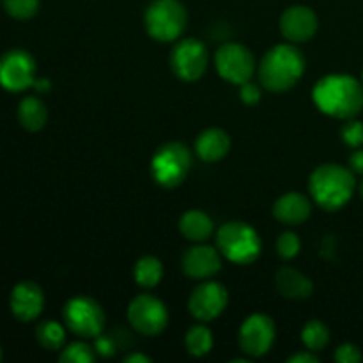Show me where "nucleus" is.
I'll use <instances>...</instances> for the list:
<instances>
[{
	"instance_id": "obj_23",
	"label": "nucleus",
	"mask_w": 363,
	"mask_h": 363,
	"mask_svg": "<svg viewBox=\"0 0 363 363\" xmlns=\"http://www.w3.org/2000/svg\"><path fill=\"white\" fill-rule=\"evenodd\" d=\"M186 351L191 357H206L213 350V333L206 325H195L188 330L186 339Z\"/></svg>"
},
{
	"instance_id": "obj_27",
	"label": "nucleus",
	"mask_w": 363,
	"mask_h": 363,
	"mask_svg": "<svg viewBox=\"0 0 363 363\" xmlns=\"http://www.w3.org/2000/svg\"><path fill=\"white\" fill-rule=\"evenodd\" d=\"M7 14L16 20H28L39 9V0H4Z\"/></svg>"
},
{
	"instance_id": "obj_14",
	"label": "nucleus",
	"mask_w": 363,
	"mask_h": 363,
	"mask_svg": "<svg viewBox=\"0 0 363 363\" xmlns=\"http://www.w3.org/2000/svg\"><path fill=\"white\" fill-rule=\"evenodd\" d=\"M318 14L307 6H293L280 18V32L289 43H305L318 32Z\"/></svg>"
},
{
	"instance_id": "obj_17",
	"label": "nucleus",
	"mask_w": 363,
	"mask_h": 363,
	"mask_svg": "<svg viewBox=\"0 0 363 363\" xmlns=\"http://www.w3.org/2000/svg\"><path fill=\"white\" fill-rule=\"evenodd\" d=\"M312 213V202L307 195L300 191H289L282 195L273 206V215L279 222L286 225H300L307 222V218Z\"/></svg>"
},
{
	"instance_id": "obj_22",
	"label": "nucleus",
	"mask_w": 363,
	"mask_h": 363,
	"mask_svg": "<svg viewBox=\"0 0 363 363\" xmlns=\"http://www.w3.org/2000/svg\"><path fill=\"white\" fill-rule=\"evenodd\" d=\"M133 277L135 282L140 287H145V289L156 287L163 279L162 261L158 257H152V255H145V257L138 259L133 269Z\"/></svg>"
},
{
	"instance_id": "obj_37",
	"label": "nucleus",
	"mask_w": 363,
	"mask_h": 363,
	"mask_svg": "<svg viewBox=\"0 0 363 363\" xmlns=\"http://www.w3.org/2000/svg\"><path fill=\"white\" fill-rule=\"evenodd\" d=\"M360 195H362V199H363V181H362V184H360Z\"/></svg>"
},
{
	"instance_id": "obj_25",
	"label": "nucleus",
	"mask_w": 363,
	"mask_h": 363,
	"mask_svg": "<svg viewBox=\"0 0 363 363\" xmlns=\"http://www.w3.org/2000/svg\"><path fill=\"white\" fill-rule=\"evenodd\" d=\"M301 340H303L305 347L308 351H318L325 350L326 344L330 342V330L326 328L325 323L318 321V319H312L307 325L303 326V332H301Z\"/></svg>"
},
{
	"instance_id": "obj_15",
	"label": "nucleus",
	"mask_w": 363,
	"mask_h": 363,
	"mask_svg": "<svg viewBox=\"0 0 363 363\" xmlns=\"http://www.w3.org/2000/svg\"><path fill=\"white\" fill-rule=\"evenodd\" d=\"M184 275L194 280H208L222 269V254L208 245H195L181 259Z\"/></svg>"
},
{
	"instance_id": "obj_8",
	"label": "nucleus",
	"mask_w": 363,
	"mask_h": 363,
	"mask_svg": "<svg viewBox=\"0 0 363 363\" xmlns=\"http://www.w3.org/2000/svg\"><path fill=\"white\" fill-rule=\"evenodd\" d=\"M215 66L223 80L241 85L254 77L255 59L247 46L240 43H225L216 50Z\"/></svg>"
},
{
	"instance_id": "obj_33",
	"label": "nucleus",
	"mask_w": 363,
	"mask_h": 363,
	"mask_svg": "<svg viewBox=\"0 0 363 363\" xmlns=\"http://www.w3.org/2000/svg\"><path fill=\"white\" fill-rule=\"evenodd\" d=\"M350 165L351 170H354L357 174H363V149H358L350 156Z\"/></svg>"
},
{
	"instance_id": "obj_16",
	"label": "nucleus",
	"mask_w": 363,
	"mask_h": 363,
	"mask_svg": "<svg viewBox=\"0 0 363 363\" xmlns=\"http://www.w3.org/2000/svg\"><path fill=\"white\" fill-rule=\"evenodd\" d=\"M45 305V294L34 282H20L11 293V312L21 323H30L39 318Z\"/></svg>"
},
{
	"instance_id": "obj_12",
	"label": "nucleus",
	"mask_w": 363,
	"mask_h": 363,
	"mask_svg": "<svg viewBox=\"0 0 363 363\" xmlns=\"http://www.w3.org/2000/svg\"><path fill=\"white\" fill-rule=\"evenodd\" d=\"M35 82V62L25 50H11L0 59V85L7 91L20 92Z\"/></svg>"
},
{
	"instance_id": "obj_29",
	"label": "nucleus",
	"mask_w": 363,
	"mask_h": 363,
	"mask_svg": "<svg viewBox=\"0 0 363 363\" xmlns=\"http://www.w3.org/2000/svg\"><path fill=\"white\" fill-rule=\"evenodd\" d=\"M340 137H342L344 144L350 145V147L358 149L363 145V124L360 121L353 119H347L346 124L342 126L340 130Z\"/></svg>"
},
{
	"instance_id": "obj_11",
	"label": "nucleus",
	"mask_w": 363,
	"mask_h": 363,
	"mask_svg": "<svg viewBox=\"0 0 363 363\" xmlns=\"http://www.w3.org/2000/svg\"><path fill=\"white\" fill-rule=\"evenodd\" d=\"M240 347L248 358H259L272 350L275 342V323L264 314H252L240 328Z\"/></svg>"
},
{
	"instance_id": "obj_36",
	"label": "nucleus",
	"mask_w": 363,
	"mask_h": 363,
	"mask_svg": "<svg viewBox=\"0 0 363 363\" xmlns=\"http://www.w3.org/2000/svg\"><path fill=\"white\" fill-rule=\"evenodd\" d=\"M32 87L38 89L39 92H46V91H50V82L46 80V78H41V80H35Z\"/></svg>"
},
{
	"instance_id": "obj_4",
	"label": "nucleus",
	"mask_w": 363,
	"mask_h": 363,
	"mask_svg": "<svg viewBox=\"0 0 363 363\" xmlns=\"http://www.w3.org/2000/svg\"><path fill=\"white\" fill-rule=\"evenodd\" d=\"M216 247L234 264H252L261 255L262 243L257 230L245 222L225 223L216 234Z\"/></svg>"
},
{
	"instance_id": "obj_35",
	"label": "nucleus",
	"mask_w": 363,
	"mask_h": 363,
	"mask_svg": "<svg viewBox=\"0 0 363 363\" xmlns=\"http://www.w3.org/2000/svg\"><path fill=\"white\" fill-rule=\"evenodd\" d=\"M124 362L126 363H149V357H145V354L142 353H133V354H128V357H124Z\"/></svg>"
},
{
	"instance_id": "obj_21",
	"label": "nucleus",
	"mask_w": 363,
	"mask_h": 363,
	"mask_svg": "<svg viewBox=\"0 0 363 363\" xmlns=\"http://www.w3.org/2000/svg\"><path fill=\"white\" fill-rule=\"evenodd\" d=\"M18 121L28 131H39L48 121V110L45 103L35 96H27L18 106Z\"/></svg>"
},
{
	"instance_id": "obj_24",
	"label": "nucleus",
	"mask_w": 363,
	"mask_h": 363,
	"mask_svg": "<svg viewBox=\"0 0 363 363\" xmlns=\"http://www.w3.org/2000/svg\"><path fill=\"white\" fill-rule=\"evenodd\" d=\"M35 337H38V342L48 351H57L66 344V330L52 319L39 323L35 328Z\"/></svg>"
},
{
	"instance_id": "obj_18",
	"label": "nucleus",
	"mask_w": 363,
	"mask_h": 363,
	"mask_svg": "<svg viewBox=\"0 0 363 363\" xmlns=\"http://www.w3.org/2000/svg\"><path fill=\"white\" fill-rule=\"evenodd\" d=\"M230 149V138L220 128H209L202 131L195 140V152L202 162L215 163L225 158Z\"/></svg>"
},
{
	"instance_id": "obj_7",
	"label": "nucleus",
	"mask_w": 363,
	"mask_h": 363,
	"mask_svg": "<svg viewBox=\"0 0 363 363\" xmlns=\"http://www.w3.org/2000/svg\"><path fill=\"white\" fill-rule=\"evenodd\" d=\"M64 323L73 335L82 339H98L105 328V312L101 305L89 296H74L64 305Z\"/></svg>"
},
{
	"instance_id": "obj_9",
	"label": "nucleus",
	"mask_w": 363,
	"mask_h": 363,
	"mask_svg": "<svg viewBox=\"0 0 363 363\" xmlns=\"http://www.w3.org/2000/svg\"><path fill=\"white\" fill-rule=\"evenodd\" d=\"M209 64L208 48L195 38L183 39L174 46L170 53V67L174 74L183 82H197L206 73Z\"/></svg>"
},
{
	"instance_id": "obj_28",
	"label": "nucleus",
	"mask_w": 363,
	"mask_h": 363,
	"mask_svg": "<svg viewBox=\"0 0 363 363\" xmlns=\"http://www.w3.org/2000/svg\"><path fill=\"white\" fill-rule=\"evenodd\" d=\"M301 250V241L300 238L294 233H284L280 234L277 240V254L282 259L289 261V259L296 257Z\"/></svg>"
},
{
	"instance_id": "obj_32",
	"label": "nucleus",
	"mask_w": 363,
	"mask_h": 363,
	"mask_svg": "<svg viewBox=\"0 0 363 363\" xmlns=\"http://www.w3.org/2000/svg\"><path fill=\"white\" fill-rule=\"evenodd\" d=\"M319 358L315 357L314 351H300V353H294L293 357L287 358V363H318Z\"/></svg>"
},
{
	"instance_id": "obj_19",
	"label": "nucleus",
	"mask_w": 363,
	"mask_h": 363,
	"mask_svg": "<svg viewBox=\"0 0 363 363\" xmlns=\"http://www.w3.org/2000/svg\"><path fill=\"white\" fill-rule=\"evenodd\" d=\"M277 289L282 296L291 298V300H305L314 291V284L298 269L291 268V266H284L277 272L275 277Z\"/></svg>"
},
{
	"instance_id": "obj_34",
	"label": "nucleus",
	"mask_w": 363,
	"mask_h": 363,
	"mask_svg": "<svg viewBox=\"0 0 363 363\" xmlns=\"http://www.w3.org/2000/svg\"><path fill=\"white\" fill-rule=\"evenodd\" d=\"M96 350H98L101 354H105V357H108V354L113 353V344L110 342L108 339H99V337H98V344H96Z\"/></svg>"
},
{
	"instance_id": "obj_2",
	"label": "nucleus",
	"mask_w": 363,
	"mask_h": 363,
	"mask_svg": "<svg viewBox=\"0 0 363 363\" xmlns=\"http://www.w3.org/2000/svg\"><path fill=\"white\" fill-rule=\"evenodd\" d=\"M305 73V57L296 46H273L259 64V80L272 92H286L301 80Z\"/></svg>"
},
{
	"instance_id": "obj_13",
	"label": "nucleus",
	"mask_w": 363,
	"mask_h": 363,
	"mask_svg": "<svg viewBox=\"0 0 363 363\" xmlns=\"http://www.w3.org/2000/svg\"><path fill=\"white\" fill-rule=\"evenodd\" d=\"M229 303V293L225 287L213 280H204L195 287L188 300V311L197 321L209 323L218 318Z\"/></svg>"
},
{
	"instance_id": "obj_26",
	"label": "nucleus",
	"mask_w": 363,
	"mask_h": 363,
	"mask_svg": "<svg viewBox=\"0 0 363 363\" xmlns=\"http://www.w3.org/2000/svg\"><path fill=\"white\" fill-rule=\"evenodd\" d=\"M96 354L89 344L85 342H73L66 346L60 353L59 360L62 363H92Z\"/></svg>"
},
{
	"instance_id": "obj_3",
	"label": "nucleus",
	"mask_w": 363,
	"mask_h": 363,
	"mask_svg": "<svg viewBox=\"0 0 363 363\" xmlns=\"http://www.w3.org/2000/svg\"><path fill=\"white\" fill-rule=\"evenodd\" d=\"M354 183L353 170L337 163L319 165L308 179V190L318 206L326 211H337L344 208L353 197Z\"/></svg>"
},
{
	"instance_id": "obj_30",
	"label": "nucleus",
	"mask_w": 363,
	"mask_h": 363,
	"mask_svg": "<svg viewBox=\"0 0 363 363\" xmlns=\"http://www.w3.org/2000/svg\"><path fill=\"white\" fill-rule=\"evenodd\" d=\"M335 360L339 363H360L362 353L354 344H342L337 347Z\"/></svg>"
},
{
	"instance_id": "obj_5",
	"label": "nucleus",
	"mask_w": 363,
	"mask_h": 363,
	"mask_svg": "<svg viewBox=\"0 0 363 363\" xmlns=\"http://www.w3.org/2000/svg\"><path fill=\"white\" fill-rule=\"evenodd\" d=\"M186 9L179 0H155L144 16L145 30L162 43L176 41L186 28Z\"/></svg>"
},
{
	"instance_id": "obj_20",
	"label": "nucleus",
	"mask_w": 363,
	"mask_h": 363,
	"mask_svg": "<svg viewBox=\"0 0 363 363\" xmlns=\"http://www.w3.org/2000/svg\"><path fill=\"white\" fill-rule=\"evenodd\" d=\"M179 230L186 240L195 243H204L213 234V222L204 211L190 209L179 220Z\"/></svg>"
},
{
	"instance_id": "obj_1",
	"label": "nucleus",
	"mask_w": 363,
	"mask_h": 363,
	"mask_svg": "<svg viewBox=\"0 0 363 363\" xmlns=\"http://www.w3.org/2000/svg\"><path fill=\"white\" fill-rule=\"evenodd\" d=\"M312 98L323 113L347 121L362 112L363 85L351 74H328L315 84Z\"/></svg>"
},
{
	"instance_id": "obj_6",
	"label": "nucleus",
	"mask_w": 363,
	"mask_h": 363,
	"mask_svg": "<svg viewBox=\"0 0 363 363\" xmlns=\"http://www.w3.org/2000/svg\"><path fill=\"white\" fill-rule=\"evenodd\" d=\"M191 169V152L181 142L163 144L151 160L152 179L163 188H176Z\"/></svg>"
},
{
	"instance_id": "obj_10",
	"label": "nucleus",
	"mask_w": 363,
	"mask_h": 363,
	"mask_svg": "<svg viewBox=\"0 0 363 363\" xmlns=\"http://www.w3.org/2000/svg\"><path fill=\"white\" fill-rule=\"evenodd\" d=\"M128 321L142 335L155 337L169 325V312L163 301L152 294H138L128 307Z\"/></svg>"
},
{
	"instance_id": "obj_31",
	"label": "nucleus",
	"mask_w": 363,
	"mask_h": 363,
	"mask_svg": "<svg viewBox=\"0 0 363 363\" xmlns=\"http://www.w3.org/2000/svg\"><path fill=\"white\" fill-rule=\"evenodd\" d=\"M240 87L241 101H243L245 105H257L259 99H261V89H259L252 80L245 82Z\"/></svg>"
}]
</instances>
